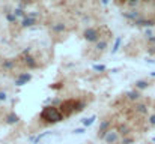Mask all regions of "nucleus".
<instances>
[{
  "mask_svg": "<svg viewBox=\"0 0 155 144\" xmlns=\"http://www.w3.org/2000/svg\"><path fill=\"white\" fill-rule=\"evenodd\" d=\"M92 68H94V71H96V72H104V71L107 69L104 65H94Z\"/></svg>",
  "mask_w": 155,
  "mask_h": 144,
  "instance_id": "obj_23",
  "label": "nucleus"
},
{
  "mask_svg": "<svg viewBox=\"0 0 155 144\" xmlns=\"http://www.w3.org/2000/svg\"><path fill=\"white\" fill-rule=\"evenodd\" d=\"M14 14H15V17H17V18L20 17V18H23V20H24L26 17H27V12H24V9H21V8H17V9L14 11Z\"/></svg>",
  "mask_w": 155,
  "mask_h": 144,
  "instance_id": "obj_17",
  "label": "nucleus"
},
{
  "mask_svg": "<svg viewBox=\"0 0 155 144\" xmlns=\"http://www.w3.org/2000/svg\"><path fill=\"white\" fill-rule=\"evenodd\" d=\"M118 132H119L121 135H124V137H126L128 134H130V129H128L126 126H121V128H119V131H118Z\"/></svg>",
  "mask_w": 155,
  "mask_h": 144,
  "instance_id": "obj_22",
  "label": "nucleus"
},
{
  "mask_svg": "<svg viewBox=\"0 0 155 144\" xmlns=\"http://www.w3.org/2000/svg\"><path fill=\"white\" fill-rule=\"evenodd\" d=\"M134 87H136V90H145V89L149 87V83L145 81V80H139V81L134 83Z\"/></svg>",
  "mask_w": 155,
  "mask_h": 144,
  "instance_id": "obj_12",
  "label": "nucleus"
},
{
  "mask_svg": "<svg viewBox=\"0 0 155 144\" xmlns=\"http://www.w3.org/2000/svg\"><path fill=\"white\" fill-rule=\"evenodd\" d=\"M107 45H109V42L106 41V39H101L99 42H96V50H99V51H104V50L107 48Z\"/></svg>",
  "mask_w": 155,
  "mask_h": 144,
  "instance_id": "obj_19",
  "label": "nucleus"
},
{
  "mask_svg": "<svg viewBox=\"0 0 155 144\" xmlns=\"http://www.w3.org/2000/svg\"><path fill=\"white\" fill-rule=\"evenodd\" d=\"M149 53H151V54H155V47H151V50H149Z\"/></svg>",
  "mask_w": 155,
  "mask_h": 144,
  "instance_id": "obj_30",
  "label": "nucleus"
},
{
  "mask_svg": "<svg viewBox=\"0 0 155 144\" xmlns=\"http://www.w3.org/2000/svg\"><path fill=\"white\" fill-rule=\"evenodd\" d=\"M38 15H39V12H27V17L29 18H36Z\"/></svg>",
  "mask_w": 155,
  "mask_h": 144,
  "instance_id": "obj_26",
  "label": "nucleus"
},
{
  "mask_svg": "<svg viewBox=\"0 0 155 144\" xmlns=\"http://www.w3.org/2000/svg\"><path fill=\"white\" fill-rule=\"evenodd\" d=\"M130 2H134V0H130Z\"/></svg>",
  "mask_w": 155,
  "mask_h": 144,
  "instance_id": "obj_33",
  "label": "nucleus"
},
{
  "mask_svg": "<svg viewBox=\"0 0 155 144\" xmlns=\"http://www.w3.org/2000/svg\"><path fill=\"white\" fill-rule=\"evenodd\" d=\"M101 3H102V5H107V3H109V0H101Z\"/></svg>",
  "mask_w": 155,
  "mask_h": 144,
  "instance_id": "obj_31",
  "label": "nucleus"
},
{
  "mask_svg": "<svg viewBox=\"0 0 155 144\" xmlns=\"http://www.w3.org/2000/svg\"><path fill=\"white\" fill-rule=\"evenodd\" d=\"M6 99H8V95L5 92H0V101H6Z\"/></svg>",
  "mask_w": 155,
  "mask_h": 144,
  "instance_id": "obj_27",
  "label": "nucleus"
},
{
  "mask_svg": "<svg viewBox=\"0 0 155 144\" xmlns=\"http://www.w3.org/2000/svg\"><path fill=\"white\" fill-rule=\"evenodd\" d=\"M119 132H118V131H109V132H107V135L104 137V141L107 143V144H116V143H118L119 141Z\"/></svg>",
  "mask_w": 155,
  "mask_h": 144,
  "instance_id": "obj_5",
  "label": "nucleus"
},
{
  "mask_svg": "<svg viewBox=\"0 0 155 144\" xmlns=\"http://www.w3.org/2000/svg\"><path fill=\"white\" fill-rule=\"evenodd\" d=\"M148 2H151V0H148Z\"/></svg>",
  "mask_w": 155,
  "mask_h": 144,
  "instance_id": "obj_34",
  "label": "nucleus"
},
{
  "mask_svg": "<svg viewBox=\"0 0 155 144\" xmlns=\"http://www.w3.org/2000/svg\"><path fill=\"white\" fill-rule=\"evenodd\" d=\"M15 66V60H5L3 62V68L5 69H12Z\"/></svg>",
  "mask_w": 155,
  "mask_h": 144,
  "instance_id": "obj_20",
  "label": "nucleus"
},
{
  "mask_svg": "<svg viewBox=\"0 0 155 144\" xmlns=\"http://www.w3.org/2000/svg\"><path fill=\"white\" fill-rule=\"evenodd\" d=\"M65 29L66 27H65V24H63V23H56V24L51 26V30H53L54 33H62Z\"/></svg>",
  "mask_w": 155,
  "mask_h": 144,
  "instance_id": "obj_13",
  "label": "nucleus"
},
{
  "mask_svg": "<svg viewBox=\"0 0 155 144\" xmlns=\"http://www.w3.org/2000/svg\"><path fill=\"white\" fill-rule=\"evenodd\" d=\"M84 39L87 42H99L101 41V35H99V30L95 29V27H87L83 33Z\"/></svg>",
  "mask_w": 155,
  "mask_h": 144,
  "instance_id": "obj_3",
  "label": "nucleus"
},
{
  "mask_svg": "<svg viewBox=\"0 0 155 144\" xmlns=\"http://www.w3.org/2000/svg\"><path fill=\"white\" fill-rule=\"evenodd\" d=\"M33 24H36V20H35V18L26 17V18L21 21V27H23V29H27V27H32Z\"/></svg>",
  "mask_w": 155,
  "mask_h": 144,
  "instance_id": "obj_11",
  "label": "nucleus"
},
{
  "mask_svg": "<svg viewBox=\"0 0 155 144\" xmlns=\"http://www.w3.org/2000/svg\"><path fill=\"white\" fill-rule=\"evenodd\" d=\"M151 77H155V72H151Z\"/></svg>",
  "mask_w": 155,
  "mask_h": 144,
  "instance_id": "obj_32",
  "label": "nucleus"
},
{
  "mask_svg": "<svg viewBox=\"0 0 155 144\" xmlns=\"http://www.w3.org/2000/svg\"><path fill=\"white\" fill-rule=\"evenodd\" d=\"M23 57H24V65H26V66H27L29 69H36V68H38V63H36L35 57H32L30 54L23 56Z\"/></svg>",
  "mask_w": 155,
  "mask_h": 144,
  "instance_id": "obj_7",
  "label": "nucleus"
},
{
  "mask_svg": "<svg viewBox=\"0 0 155 144\" xmlns=\"http://www.w3.org/2000/svg\"><path fill=\"white\" fill-rule=\"evenodd\" d=\"M121 44H122V38H121V36H118V38H116V41H114L113 48H111V54H116V53H118L119 48H121Z\"/></svg>",
  "mask_w": 155,
  "mask_h": 144,
  "instance_id": "obj_16",
  "label": "nucleus"
},
{
  "mask_svg": "<svg viewBox=\"0 0 155 144\" xmlns=\"http://www.w3.org/2000/svg\"><path fill=\"white\" fill-rule=\"evenodd\" d=\"M84 129L83 128H79V129H74V134H83Z\"/></svg>",
  "mask_w": 155,
  "mask_h": 144,
  "instance_id": "obj_28",
  "label": "nucleus"
},
{
  "mask_svg": "<svg viewBox=\"0 0 155 144\" xmlns=\"http://www.w3.org/2000/svg\"><path fill=\"white\" fill-rule=\"evenodd\" d=\"M41 119L48 122V123H59L62 122L65 117L60 113L59 107H54V105H47L44 107V110L41 111Z\"/></svg>",
  "mask_w": 155,
  "mask_h": 144,
  "instance_id": "obj_2",
  "label": "nucleus"
},
{
  "mask_svg": "<svg viewBox=\"0 0 155 144\" xmlns=\"http://www.w3.org/2000/svg\"><path fill=\"white\" fill-rule=\"evenodd\" d=\"M83 108H84V102H81V101H79V99H74V98L63 101L60 105H59V110H60V113L63 114V117H69V116L74 114V113L81 111Z\"/></svg>",
  "mask_w": 155,
  "mask_h": 144,
  "instance_id": "obj_1",
  "label": "nucleus"
},
{
  "mask_svg": "<svg viewBox=\"0 0 155 144\" xmlns=\"http://www.w3.org/2000/svg\"><path fill=\"white\" fill-rule=\"evenodd\" d=\"M6 20L9 23H17V17H15L14 12H8V14H6Z\"/></svg>",
  "mask_w": 155,
  "mask_h": 144,
  "instance_id": "obj_21",
  "label": "nucleus"
},
{
  "mask_svg": "<svg viewBox=\"0 0 155 144\" xmlns=\"http://www.w3.org/2000/svg\"><path fill=\"white\" fill-rule=\"evenodd\" d=\"M20 122V117L15 114V113H9L8 116H6V123L8 125H15V123H18Z\"/></svg>",
  "mask_w": 155,
  "mask_h": 144,
  "instance_id": "obj_9",
  "label": "nucleus"
},
{
  "mask_svg": "<svg viewBox=\"0 0 155 144\" xmlns=\"http://www.w3.org/2000/svg\"><path fill=\"white\" fill-rule=\"evenodd\" d=\"M32 80V74H21L17 80H15V86H18V87H21V86H24V84H27L29 81Z\"/></svg>",
  "mask_w": 155,
  "mask_h": 144,
  "instance_id": "obj_6",
  "label": "nucleus"
},
{
  "mask_svg": "<svg viewBox=\"0 0 155 144\" xmlns=\"http://www.w3.org/2000/svg\"><path fill=\"white\" fill-rule=\"evenodd\" d=\"M134 141V138H131V137H125L122 141H121V144H131Z\"/></svg>",
  "mask_w": 155,
  "mask_h": 144,
  "instance_id": "obj_25",
  "label": "nucleus"
},
{
  "mask_svg": "<svg viewBox=\"0 0 155 144\" xmlns=\"http://www.w3.org/2000/svg\"><path fill=\"white\" fill-rule=\"evenodd\" d=\"M126 96L131 101H137L140 98V92L139 90H130V92H126Z\"/></svg>",
  "mask_w": 155,
  "mask_h": 144,
  "instance_id": "obj_14",
  "label": "nucleus"
},
{
  "mask_svg": "<svg viewBox=\"0 0 155 144\" xmlns=\"http://www.w3.org/2000/svg\"><path fill=\"white\" fill-rule=\"evenodd\" d=\"M139 11H130V12H124V17L126 18V20H133V21H136V20H139Z\"/></svg>",
  "mask_w": 155,
  "mask_h": 144,
  "instance_id": "obj_10",
  "label": "nucleus"
},
{
  "mask_svg": "<svg viewBox=\"0 0 155 144\" xmlns=\"http://www.w3.org/2000/svg\"><path fill=\"white\" fill-rule=\"evenodd\" d=\"M136 111L140 114H148V105L146 104H136Z\"/></svg>",
  "mask_w": 155,
  "mask_h": 144,
  "instance_id": "obj_15",
  "label": "nucleus"
},
{
  "mask_svg": "<svg viewBox=\"0 0 155 144\" xmlns=\"http://www.w3.org/2000/svg\"><path fill=\"white\" fill-rule=\"evenodd\" d=\"M48 134H50V132H42V134H39V135H38V137H36V138H35V140H33V144H36V143H38V141H39V140H42V138H44V137H47V135H48Z\"/></svg>",
  "mask_w": 155,
  "mask_h": 144,
  "instance_id": "obj_24",
  "label": "nucleus"
},
{
  "mask_svg": "<svg viewBox=\"0 0 155 144\" xmlns=\"http://www.w3.org/2000/svg\"><path fill=\"white\" fill-rule=\"evenodd\" d=\"M110 126H111V120H104V122H101L99 129H98V138H102V140H104V137L107 135V132L110 131Z\"/></svg>",
  "mask_w": 155,
  "mask_h": 144,
  "instance_id": "obj_4",
  "label": "nucleus"
},
{
  "mask_svg": "<svg viewBox=\"0 0 155 144\" xmlns=\"http://www.w3.org/2000/svg\"><path fill=\"white\" fill-rule=\"evenodd\" d=\"M136 26H145V27H152V26H155V21L152 20H143V18H139L134 21Z\"/></svg>",
  "mask_w": 155,
  "mask_h": 144,
  "instance_id": "obj_8",
  "label": "nucleus"
},
{
  "mask_svg": "<svg viewBox=\"0 0 155 144\" xmlns=\"http://www.w3.org/2000/svg\"><path fill=\"white\" fill-rule=\"evenodd\" d=\"M149 123H151V125H155V114L149 117Z\"/></svg>",
  "mask_w": 155,
  "mask_h": 144,
  "instance_id": "obj_29",
  "label": "nucleus"
},
{
  "mask_svg": "<svg viewBox=\"0 0 155 144\" xmlns=\"http://www.w3.org/2000/svg\"><path fill=\"white\" fill-rule=\"evenodd\" d=\"M95 119H96V116H90L89 119H84V120H83V126H84V128L92 126V125H94V122H95Z\"/></svg>",
  "mask_w": 155,
  "mask_h": 144,
  "instance_id": "obj_18",
  "label": "nucleus"
}]
</instances>
